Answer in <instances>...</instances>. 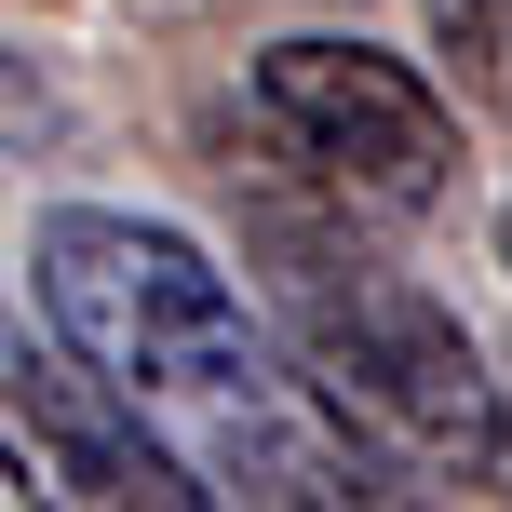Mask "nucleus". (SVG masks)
<instances>
[{
  "instance_id": "obj_5",
  "label": "nucleus",
  "mask_w": 512,
  "mask_h": 512,
  "mask_svg": "<svg viewBox=\"0 0 512 512\" xmlns=\"http://www.w3.org/2000/svg\"><path fill=\"white\" fill-rule=\"evenodd\" d=\"M432 54H445L459 95L512 108V0H432Z\"/></svg>"
},
{
  "instance_id": "obj_6",
  "label": "nucleus",
  "mask_w": 512,
  "mask_h": 512,
  "mask_svg": "<svg viewBox=\"0 0 512 512\" xmlns=\"http://www.w3.org/2000/svg\"><path fill=\"white\" fill-rule=\"evenodd\" d=\"M499 270H512V216H499Z\"/></svg>"
},
{
  "instance_id": "obj_4",
  "label": "nucleus",
  "mask_w": 512,
  "mask_h": 512,
  "mask_svg": "<svg viewBox=\"0 0 512 512\" xmlns=\"http://www.w3.org/2000/svg\"><path fill=\"white\" fill-rule=\"evenodd\" d=\"M0 418H14V499L27 486H41V499H162V512L203 499V472H189L68 337H27L14 324V405H0Z\"/></svg>"
},
{
  "instance_id": "obj_3",
  "label": "nucleus",
  "mask_w": 512,
  "mask_h": 512,
  "mask_svg": "<svg viewBox=\"0 0 512 512\" xmlns=\"http://www.w3.org/2000/svg\"><path fill=\"white\" fill-rule=\"evenodd\" d=\"M243 149L297 216H337V230H405L459 189L445 95L378 41H270L243 68Z\"/></svg>"
},
{
  "instance_id": "obj_2",
  "label": "nucleus",
  "mask_w": 512,
  "mask_h": 512,
  "mask_svg": "<svg viewBox=\"0 0 512 512\" xmlns=\"http://www.w3.org/2000/svg\"><path fill=\"white\" fill-rule=\"evenodd\" d=\"M270 270H283V297H270L283 351H297L310 405L351 432V459L378 472V499H459L512 472V405L432 283L378 270L337 216H283Z\"/></svg>"
},
{
  "instance_id": "obj_1",
  "label": "nucleus",
  "mask_w": 512,
  "mask_h": 512,
  "mask_svg": "<svg viewBox=\"0 0 512 512\" xmlns=\"http://www.w3.org/2000/svg\"><path fill=\"white\" fill-rule=\"evenodd\" d=\"M27 283H41V324L203 472V499H378L351 432L310 405L297 351H270V324L189 230L68 203L27 243Z\"/></svg>"
}]
</instances>
